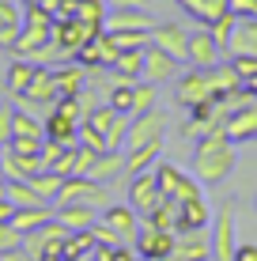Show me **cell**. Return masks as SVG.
Listing matches in <instances>:
<instances>
[{
  "instance_id": "cell-1",
  "label": "cell",
  "mask_w": 257,
  "mask_h": 261,
  "mask_svg": "<svg viewBox=\"0 0 257 261\" xmlns=\"http://www.w3.org/2000/svg\"><path fill=\"white\" fill-rule=\"evenodd\" d=\"M238 167V148L227 137V129H212L193 144V178L201 186H219Z\"/></svg>"
},
{
  "instance_id": "cell-2",
  "label": "cell",
  "mask_w": 257,
  "mask_h": 261,
  "mask_svg": "<svg viewBox=\"0 0 257 261\" xmlns=\"http://www.w3.org/2000/svg\"><path fill=\"white\" fill-rule=\"evenodd\" d=\"M53 23H57V15H53L49 8L26 4V12H23V31H19V38H15L12 53H15V57L34 61V53L53 42Z\"/></svg>"
},
{
  "instance_id": "cell-3",
  "label": "cell",
  "mask_w": 257,
  "mask_h": 261,
  "mask_svg": "<svg viewBox=\"0 0 257 261\" xmlns=\"http://www.w3.org/2000/svg\"><path fill=\"white\" fill-rule=\"evenodd\" d=\"M155 178H159V193L178 201V204L205 197V186H201L189 170H182L178 163H155Z\"/></svg>"
},
{
  "instance_id": "cell-4",
  "label": "cell",
  "mask_w": 257,
  "mask_h": 261,
  "mask_svg": "<svg viewBox=\"0 0 257 261\" xmlns=\"http://www.w3.org/2000/svg\"><path fill=\"white\" fill-rule=\"evenodd\" d=\"M212 257L219 261H231L235 246H238V227H235V201H223L212 216Z\"/></svg>"
},
{
  "instance_id": "cell-5",
  "label": "cell",
  "mask_w": 257,
  "mask_h": 261,
  "mask_svg": "<svg viewBox=\"0 0 257 261\" xmlns=\"http://www.w3.org/2000/svg\"><path fill=\"white\" fill-rule=\"evenodd\" d=\"M227 118H231V110L223 106V98H208V102H201V106L189 110V121L182 125V137L185 140H201L212 129H223Z\"/></svg>"
},
{
  "instance_id": "cell-6",
  "label": "cell",
  "mask_w": 257,
  "mask_h": 261,
  "mask_svg": "<svg viewBox=\"0 0 257 261\" xmlns=\"http://www.w3.org/2000/svg\"><path fill=\"white\" fill-rule=\"evenodd\" d=\"M61 204H95V208H106L110 204V190H106L102 182H95V178H65V186H61V197L53 208H61Z\"/></svg>"
},
{
  "instance_id": "cell-7",
  "label": "cell",
  "mask_w": 257,
  "mask_h": 261,
  "mask_svg": "<svg viewBox=\"0 0 257 261\" xmlns=\"http://www.w3.org/2000/svg\"><path fill=\"white\" fill-rule=\"evenodd\" d=\"M68 235H72V231H68L65 223L53 216V220H46L42 227H34L31 235H23V246L31 250L34 257H42V254H61V257H65V242H68Z\"/></svg>"
},
{
  "instance_id": "cell-8",
  "label": "cell",
  "mask_w": 257,
  "mask_h": 261,
  "mask_svg": "<svg viewBox=\"0 0 257 261\" xmlns=\"http://www.w3.org/2000/svg\"><path fill=\"white\" fill-rule=\"evenodd\" d=\"M166 114L159 110H144V114H132L129 118V140H125V148H140V144H152V140H163V133H166Z\"/></svg>"
},
{
  "instance_id": "cell-9",
  "label": "cell",
  "mask_w": 257,
  "mask_h": 261,
  "mask_svg": "<svg viewBox=\"0 0 257 261\" xmlns=\"http://www.w3.org/2000/svg\"><path fill=\"white\" fill-rule=\"evenodd\" d=\"M136 254L144 261H159L166 254H174V246H178V235L174 231H163V227H152V223H144V227L136 231Z\"/></svg>"
},
{
  "instance_id": "cell-10",
  "label": "cell",
  "mask_w": 257,
  "mask_h": 261,
  "mask_svg": "<svg viewBox=\"0 0 257 261\" xmlns=\"http://www.w3.org/2000/svg\"><path fill=\"white\" fill-rule=\"evenodd\" d=\"M178 72H182V61L178 57H170L166 49H159V46H148L144 49V72H140V80H148V84H170V80H178Z\"/></svg>"
},
{
  "instance_id": "cell-11",
  "label": "cell",
  "mask_w": 257,
  "mask_h": 261,
  "mask_svg": "<svg viewBox=\"0 0 257 261\" xmlns=\"http://www.w3.org/2000/svg\"><path fill=\"white\" fill-rule=\"evenodd\" d=\"M155 15L144 12V8H110L106 12L102 31L106 34H121V31H155Z\"/></svg>"
},
{
  "instance_id": "cell-12",
  "label": "cell",
  "mask_w": 257,
  "mask_h": 261,
  "mask_svg": "<svg viewBox=\"0 0 257 261\" xmlns=\"http://www.w3.org/2000/svg\"><path fill=\"white\" fill-rule=\"evenodd\" d=\"M219 61H223V46H219L216 38H212V31H193L189 34V57H185V65L189 68H216Z\"/></svg>"
},
{
  "instance_id": "cell-13",
  "label": "cell",
  "mask_w": 257,
  "mask_h": 261,
  "mask_svg": "<svg viewBox=\"0 0 257 261\" xmlns=\"http://www.w3.org/2000/svg\"><path fill=\"white\" fill-rule=\"evenodd\" d=\"M208 98H216L212 91V80H208V68H189L185 76H178V102L182 106H201L208 102Z\"/></svg>"
},
{
  "instance_id": "cell-14",
  "label": "cell",
  "mask_w": 257,
  "mask_h": 261,
  "mask_svg": "<svg viewBox=\"0 0 257 261\" xmlns=\"http://www.w3.org/2000/svg\"><path fill=\"white\" fill-rule=\"evenodd\" d=\"M152 46L166 49L170 57H178L185 65V57H189V31H185L182 23H155L152 31Z\"/></svg>"
},
{
  "instance_id": "cell-15",
  "label": "cell",
  "mask_w": 257,
  "mask_h": 261,
  "mask_svg": "<svg viewBox=\"0 0 257 261\" xmlns=\"http://www.w3.org/2000/svg\"><path fill=\"white\" fill-rule=\"evenodd\" d=\"M159 178H155V170H144V174H132V182H129V204L136 208L140 216H148L159 204Z\"/></svg>"
},
{
  "instance_id": "cell-16",
  "label": "cell",
  "mask_w": 257,
  "mask_h": 261,
  "mask_svg": "<svg viewBox=\"0 0 257 261\" xmlns=\"http://www.w3.org/2000/svg\"><path fill=\"white\" fill-rule=\"evenodd\" d=\"M91 34H99V31H91V27L79 23V19H57V23H53V46L65 53V57H72Z\"/></svg>"
},
{
  "instance_id": "cell-17",
  "label": "cell",
  "mask_w": 257,
  "mask_h": 261,
  "mask_svg": "<svg viewBox=\"0 0 257 261\" xmlns=\"http://www.w3.org/2000/svg\"><path fill=\"white\" fill-rule=\"evenodd\" d=\"M87 178H95V182H102L106 190H113V186H121L125 182V151H99V159H95V167H91V174Z\"/></svg>"
},
{
  "instance_id": "cell-18",
  "label": "cell",
  "mask_w": 257,
  "mask_h": 261,
  "mask_svg": "<svg viewBox=\"0 0 257 261\" xmlns=\"http://www.w3.org/2000/svg\"><path fill=\"white\" fill-rule=\"evenodd\" d=\"M102 223H110V227L132 246V242H136V231H140V212L132 208V204H113L110 201L102 208Z\"/></svg>"
},
{
  "instance_id": "cell-19",
  "label": "cell",
  "mask_w": 257,
  "mask_h": 261,
  "mask_svg": "<svg viewBox=\"0 0 257 261\" xmlns=\"http://www.w3.org/2000/svg\"><path fill=\"white\" fill-rule=\"evenodd\" d=\"M212 216H216V208H208V201H205V197H197V201H185V204H178L174 235H182V231H193V227H212Z\"/></svg>"
},
{
  "instance_id": "cell-20",
  "label": "cell",
  "mask_w": 257,
  "mask_h": 261,
  "mask_svg": "<svg viewBox=\"0 0 257 261\" xmlns=\"http://www.w3.org/2000/svg\"><path fill=\"white\" fill-rule=\"evenodd\" d=\"M178 254L185 261H208L212 257V231L208 227H193V231H182L178 235Z\"/></svg>"
},
{
  "instance_id": "cell-21",
  "label": "cell",
  "mask_w": 257,
  "mask_h": 261,
  "mask_svg": "<svg viewBox=\"0 0 257 261\" xmlns=\"http://www.w3.org/2000/svg\"><path fill=\"white\" fill-rule=\"evenodd\" d=\"M227 137H231L235 144H242V140H250V137H257V98H250L246 106H238V110L227 118Z\"/></svg>"
},
{
  "instance_id": "cell-22",
  "label": "cell",
  "mask_w": 257,
  "mask_h": 261,
  "mask_svg": "<svg viewBox=\"0 0 257 261\" xmlns=\"http://www.w3.org/2000/svg\"><path fill=\"white\" fill-rule=\"evenodd\" d=\"M23 102H42V106H53L57 102V84H53V68L38 65L31 76V84H26L23 91Z\"/></svg>"
},
{
  "instance_id": "cell-23",
  "label": "cell",
  "mask_w": 257,
  "mask_h": 261,
  "mask_svg": "<svg viewBox=\"0 0 257 261\" xmlns=\"http://www.w3.org/2000/svg\"><path fill=\"white\" fill-rule=\"evenodd\" d=\"M53 216H57L68 231H91L95 223H99V208H95V204H61V208H53Z\"/></svg>"
},
{
  "instance_id": "cell-24",
  "label": "cell",
  "mask_w": 257,
  "mask_h": 261,
  "mask_svg": "<svg viewBox=\"0 0 257 261\" xmlns=\"http://www.w3.org/2000/svg\"><path fill=\"white\" fill-rule=\"evenodd\" d=\"M159 151H163V140H152V144H140V148H129L125 151V174H144V170H155L159 163Z\"/></svg>"
},
{
  "instance_id": "cell-25",
  "label": "cell",
  "mask_w": 257,
  "mask_h": 261,
  "mask_svg": "<svg viewBox=\"0 0 257 261\" xmlns=\"http://www.w3.org/2000/svg\"><path fill=\"white\" fill-rule=\"evenodd\" d=\"M53 84H57V98H65V95H79L83 91V84H87V68L83 65H61V68H53Z\"/></svg>"
},
{
  "instance_id": "cell-26",
  "label": "cell",
  "mask_w": 257,
  "mask_h": 261,
  "mask_svg": "<svg viewBox=\"0 0 257 261\" xmlns=\"http://www.w3.org/2000/svg\"><path fill=\"white\" fill-rule=\"evenodd\" d=\"M0 170H4L8 182H31V178L42 170V163H38V155H12V151H4Z\"/></svg>"
},
{
  "instance_id": "cell-27",
  "label": "cell",
  "mask_w": 257,
  "mask_h": 261,
  "mask_svg": "<svg viewBox=\"0 0 257 261\" xmlns=\"http://www.w3.org/2000/svg\"><path fill=\"white\" fill-rule=\"evenodd\" d=\"M46 125V140H57V144H79V121L72 118H65V114H57V110H49V118L42 121Z\"/></svg>"
},
{
  "instance_id": "cell-28",
  "label": "cell",
  "mask_w": 257,
  "mask_h": 261,
  "mask_svg": "<svg viewBox=\"0 0 257 261\" xmlns=\"http://www.w3.org/2000/svg\"><path fill=\"white\" fill-rule=\"evenodd\" d=\"M238 53H253L257 57V19H238L231 42H227V57H238Z\"/></svg>"
},
{
  "instance_id": "cell-29",
  "label": "cell",
  "mask_w": 257,
  "mask_h": 261,
  "mask_svg": "<svg viewBox=\"0 0 257 261\" xmlns=\"http://www.w3.org/2000/svg\"><path fill=\"white\" fill-rule=\"evenodd\" d=\"M208 80H212V91H216V98H223V95H231L242 87V76L235 72L231 61H219L216 68H208Z\"/></svg>"
},
{
  "instance_id": "cell-30",
  "label": "cell",
  "mask_w": 257,
  "mask_h": 261,
  "mask_svg": "<svg viewBox=\"0 0 257 261\" xmlns=\"http://www.w3.org/2000/svg\"><path fill=\"white\" fill-rule=\"evenodd\" d=\"M144 49H148V46H144ZM144 49H121L110 72H113L118 80H129V84H136L140 72H144Z\"/></svg>"
},
{
  "instance_id": "cell-31",
  "label": "cell",
  "mask_w": 257,
  "mask_h": 261,
  "mask_svg": "<svg viewBox=\"0 0 257 261\" xmlns=\"http://www.w3.org/2000/svg\"><path fill=\"white\" fill-rule=\"evenodd\" d=\"M46 220H53V204H38V208H15L12 212V227L19 235H31L34 227H42Z\"/></svg>"
},
{
  "instance_id": "cell-32",
  "label": "cell",
  "mask_w": 257,
  "mask_h": 261,
  "mask_svg": "<svg viewBox=\"0 0 257 261\" xmlns=\"http://www.w3.org/2000/svg\"><path fill=\"white\" fill-rule=\"evenodd\" d=\"M34 61H26V57H15L12 65H8V95H15V98H23V91H26V84H31V76H34Z\"/></svg>"
},
{
  "instance_id": "cell-33",
  "label": "cell",
  "mask_w": 257,
  "mask_h": 261,
  "mask_svg": "<svg viewBox=\"0 0 257 261\" xmlns=\"http://www.w3.org/2000/svg\"><path fill=\"white\" fill-rule=\"evenodd\" d=\"M31 186H34V193H38L46 204H57L61 186H65V174H57V170H38V174L31 178Z\"/></svg>"
},
{
  "instance_id": "cell-34",
  "label": "cell",
  "mask_w": 257,
  "mask_h": 261,
  "mask_svg": "<svg viewBox=\"0 0 257 261\" xmlns=\"http://www.w3.org/2000/svg\"><path fill=\"white\" fill-rule=\"evenodd\" d=\"M178 4H182V8H185V12H189L197 23H205V27L227 12V0H178Z\"/></svg>"
},
{
  "instance_id": "cell-35",
  "label": "cell",
  "mask_w": 257,
  "mask_h": 261,
  "mask_svg": "<svg viewBox=\"0 0 257 261\" xmlns=\"http://www.w3.org/2000/svg\"><path fill=\"white\" fill-rule=\"evenodd\" d=\"M95 250V231H72L65 242V261H87Z\"/></svg>"
},
{
  "instance_id": "cell-36",
  "label": "cell",
  "mask_w": 257,
  "mask_h": 261,
  "mask_svg": "<svg viewBox=\"0 0 257 261\" xmlns=\"http://www.w3.org/2000/svg\"><path fill=\"white\" fill-rule=\"evenodd\" d=\"M174 220H178V201H170V197H159V204L144 216V223L163 227V231H174Z\"/></svg>"
},
{
  "instance_id": "cell-37",
  "label": "cell",
  "mask_w": 257,
  "mask_h": 261,
  "mask_svg": "<svg viewBox=\"0 0 257 261\" xmlns=\"http://www.w3.org/2000/svg\"><path fill=\"white\" fill-rule=\"evenodd\" d=\"M106 91H110L106 102H110L118 114H132V84H129V80H118L110 72V87H106Z\"/></svg>"
},
{
  "instance_id": "cell-38",
  "label": "cell",
  "mask_w": 257,
  "mask_h": 261,
  "mask_svg": "<svg viewBox=\"0 0 257 261\" xmlns=\"http://www.w3.org/2000/svg\"><path fill=\"white\" fill-rule=\"evenodd\" d=\"M12 125H15V137H38V140H46V125L34 118V114L19 110V106H12Z\"/></svg>"
},
{
  "instance_id": "cell-39",
  "label": "cell",
  "mask_w": 257,
  "mask_h": 261,
  "mask_svg": "<svg viewBox=\"0 0 257 261\" xmlns=\"http://www.w3.org/2000/svg\"><path fill=\"white\" fill-rule=\"evenodd\" d=\"M155 102H159V87L148 84V80H136V84H132V114L155 110Z\"/></svg>"
},
{
  "instance_id": "cell-40",
  "label": "cell",
  "mask_w": 257,
  "mask_h": 261,
  "mask_svg": "<svg viewBox=\"0 0 257 261\" xmlns=\"http://www.w3.org/2000/svg\"><path fill=\"white\" fill-rule=\"evenodd\" d=\"M8 201H12L15 208H38V204H46L38 193H34L31 182H8Z\"/></svg>"
},
{
  "instance_id": "cell-41",
  "label": "cell",
  "mask_w": 257,
  "mask_h": 261,
  "mask_svg": "<svg viewBox=\"0 0 257 261\" xmlns=\"http://www.w3.org/2000/svg\"><path fill=\"white\" fill-rule=\"evenodd\" d=\"M129 118L132 114H118L113 125L106 129V148L110 151H125V140H129Z\"/></svg>"
},
{
  "instance_id": "cell-42",
  "label": "cell",
  "mask_w": 257,
  "mask_h": 261,
  "mask_svg": "<svg viewBox=\"0 0 257 261\" xmlns=\"http://www.w3.org/2000/svg\"><path fill=\"white\" fill-rule=\"evenodd\" d=\"M72 148H76V144H72ZM65 155H68V144H57V140H42L38 163H42V170H57Z\"/></svg>"
},
{
  "instance_id": "cell-43",
  "label": "cell",
  "mask_w": 257,
  "mask_h": 261,
  "mask_svg": "<svg viewBox=\"0 0 257 261\" xmlns=\"http://www.w3.org/2000/svg\"><path fill=\"white\" fill-rule=\"evenodd\" d=\"M235 27H238V15H235V12H223V15H219V19H212V23H208L212 38H216L219 46H223V53H227V42H231Z\"/></svg>"
},
{
  "instance_id": "cell-44",
  "label": "cell",
  "mask_w": 257,
  "mask_h": 261,
  "mask_svg": "<svg viewBox=\"0 0 257 261\" xmlns=\"http://www.w3.org/2000/svg\"><path fill=\"white\" fill-rule=\"evenodd\" d=\"M95 159H99V151H95V148L76 144V148H72V174L87 178V174H91V167H95ZM72 174H68V178H72Z\"/></svg>"
},
{
  "instance_id": "cell-45",
  "label": "cell",
  "mask_w": 257,
  "mask_h": 261,
  "mask_svg": "<svg viewBox=\"0 0 257 261\" xmlns=\"http://www.w3.org/2000/svg\"><path fill=\"white\" fill-rule=\"evenodd\" d=\"M4 151H12V155H38L42 140L38 137H12V140L4 144Z\"/></svg>"
},
{
  "instance_id": "cell-46",
  "label": "cell",
  "mask_w": 257,
  "mask_h": 261,
  "mask_svg": "<svg viewBox=\"0 0 257 261\" xmlns=\"http://www.w3.org/2000/svg\"><path fill=\"white\" fill-rule=\"evenodd\" d=\"M91 231H95V242H99V246H110V250H113V246H129V242L121 239L118 231L110 227V223H95Z\"/></svg>"
},
{
  "instance_id": "cell-47",
  "label": "cell",
  "mask_w": 257,
  "mask_h": 261,
  "mask_svg": "<svg viewBox=\"0 0 257 261\" xmlns=\"http://www.w3.org/2000/svg\"><path fill=\"white\" fill-rule=\"evenodd\" d=\"M19 31H23V23H12V19L0 15V49H12L15 38H19Z\"/></svg>"
},
{
  "instance_id": "cell-48",
  "label": "cell",
  "mask_w": 257,
  "mask_h": 261,
  "mask_svg": "<svg viewBox=\"0 0 257 261\" xmlns=\"http://www.w3.org/2000/svg\"><path fill=\"white\" fill-rule=\"evenodd\" d=\"M227 61H231L235 72L242 76V84H246V80H250L253 72H257V57H253V53H238V57H227Z\"/></svg>"
},
{
  "instance_id": "cell-49",
  "label": "cell",
  "mask_w": 257,
  "mask_h": 261,
  "mask_svg": "<svg viewBox=\"0 0 257 261\" xmlns=\"http://www.w3.org/2000/svg\"><path fill=\"white\" fill-rule=\"evenodd\" d=\"M79 144H87V148H95V151H106V137L95 133L87 121H79Z\"/></svg>"
},
{
  "instance_id": "cell-50",
  "label": "cell",
  "mask_w": 257,
  "mask_h": 261,
  "mask_svg": "<svg viewBox=\"0 0 257 261\" xmlns=\"http://www.w3.org/2000/svg\"><path fill=\"white\" fill-rule=\"evenodd\" d=\"M227 12H235L238 19H257V0H227Z\"/></svg>"
},
{
  "instance_id": "cell-51",
  "label": "cell",
  "mask_w": 257,
  "mask_h": 261,
  "mask_svg": "<svg viewBox=\"0 0 257 261\" xmlns=\"http://www.w3.org/2000/svg\"><path fill=\"white\" fill-rule=\"evenodd\" d=\"M19 242H23V235L12 227V223H0V254H4V250H12V246H19Z\"/></svg>"
},
{
  "instance_id": "cell-52",
  "label": "cell",
  "mask_w": 257,
  "mask_h": 261,
  "mask_svg": "<svg viewBox=\"0 0 257 261\" xmlns=\"http://www.w3.org/2000/svg\"><path fill=\"white\" fill-rule=\"evenodd\" d=\"M15 137V125H12V106H0V144H8Z\"/></svg>"
},
{
  "instance_id": "cell-53",
  "label": "cell",
  "mask_w": 257,
  "mask_h": 261,
  "mask_svg": "<svg viewBox=\"0 0 257 261\" xmlns=\"http://www.w3.org/2000/svg\"><path fill=\"white\" fill-rule=\"evenodd\" d=\"M0 261H38V257H34V254H31V250H26V246H23V242H19V246H12V250H4V254H0Z\"/></svg>"
},
{
  "instance_id": "cell-54",
  "label": "cell",
  "mask_w": 257,
  "mask_h": 261,
  "mask_svg": "<svg viewBox=\"0 0 257 261\" xmlns=\"http://www.w3.org/2000/svg\"><path fill=\"white\" fill-rule=\"evenodd\" d=\"M231 261H257V242H238Z\"/></svg>"
},
{
  "instance_id": "cell-55",
  "label": "cell",
  "mask_w": 257,
  "mask_h": 261,
  "mask_svg": "<svg viewBox=\"0 0 257 261\" xmlns=\"http://www.w3.org/2000/svg\"><path fill=\"white\" fill-rule=\"evenodd\" d=\"M110 261H136V254H132L129 246H113L110 250Z\"/></svg>"
},
{
  "instance_id": "cell-56",
  "label": "cell",
  "mask_w": 257,
  "mask_h": 261,
  "mask_svg": "<svg viewBox=\"0 0 257 261\" xmlns=\"http://www.w3.org/2000/svg\"><path fill=\"white\" fill-rule=\"evenodd\" d=\"M12 212H15V204L8 197H0V223H12Z\"/></svg>"
},
{
  "instance_id": "cell-57",
  "label": "cell",
  "mask_w": 257,
  "mask_h": 261,
  "mask_svg": "<svg viewBox=\"0 0 257 261\" xmlns=\"http://www.w3.org/2000/svg\"><path fill=\"white\" fill-rule=\"evenodd\" d=\"M106 8H144V0H106Z\"/></svg>"
},
{
  "instance_id": "cell-58",
  "label": "cell",
  "mask_w": 257,
  "mask_h": 261,
  "mask_svg": "<svg viewBox=\"0 0 257 261\" xmlns=\"http://www.w3.org/2000/svg\"><path fill=\"white\" fill-rule=\"evenodd\" d=\"M242 87H246V91H250V95L257 98V72H253V76H250V80H246V84H242Z\"/></svg>"
},
{
  "instance_id": "cell-59",
  "label": "cell",
  "mask_w": 257,
  "mask_h": 261,
  "mask_svg": "<svg viewBox=\"0 0 257 261\" xmlns=\"http://www.w3.org/2000/svg\"><path fill=\"white\" fill-rule=\"evenodd\" d=\"M0 197H8V178H4V170H0Z\"/></svg>"
},
{
  "instance_id": "cell-60",
  "label": "cell",
  "mask_w": 257,
  "mask_h": 261,
  "mask_svg": "<svg viewBox=\"0 0 257 261\" xmlns=\"http://www.w3.org/2000/svg\"><path fill=\"white\" fill-rule=\"evenodd\" d=\"M159 261H185V257L178 254V250H174V254H166V257H159Z\"/></svg>"
},
{
  "instance_id": "cell-61",
  "label": "cell",
  "mask_w": 257,
  "mask_h": 261,
  "mask_svg": "<svg viewBox=\"0 0 257 261\" xmlns=\"http://www.w3.org/2000/svg\"><path fill=\"white\" fill-rule=\"evenodd\" d=\"M38 261H65V257H61V254H42Z\"/></svg>"
},
{
  "instance_id": "cell-62",
  "label": "cell",
  "mask_w": 257,
  "mask_h": 261,
  "mask_svg": "<svg viewBox=\"0 0 257 261\" xmlns=\"http://www.w3.org/2000/svg\"><path fill=\"white\" fill-rule=\"evenodd\" d=\"M0 163H4V144H0Z\"/></svg>"
},
{
  "instance_id": "cell-63",
  "label": "cell",
  "mask_w": 257,
  "mask_h": 261,
  "mask_svg": "<svg viewBox=\"0 0 257 261\" xmlns=\"http://www.w3.org/2000/svg\"><path fill=\"white\" fill-rule=\"evenodd\" d=\"M136 261H144V257H136Z\"/></svg>"
}]
</instances>
